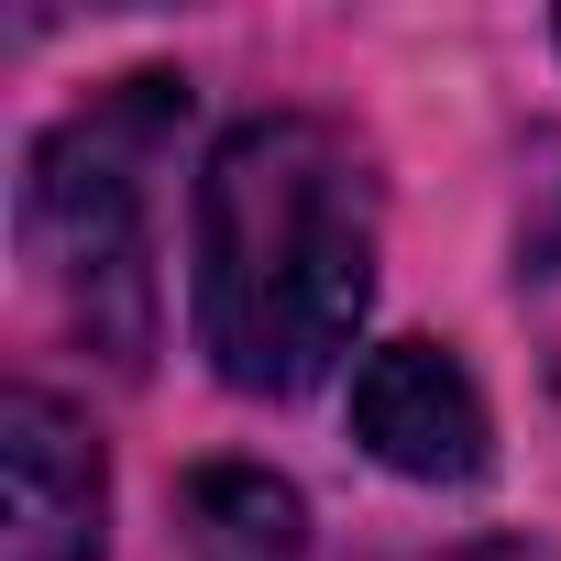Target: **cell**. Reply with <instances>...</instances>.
I'll return each instance as SVG.
<instances>
[{
    "mask_svg": "<svg viewBox=\"0 0 561 561\" xmlns=\"http://www.w3.org/2000/svg\"><path fill=\"white\" fill-rule=\"evenodd\" d=\"M375 298V176L320 111L242 122L198 176V353L242 397L320 386Z\"/></svg>",
    "mask_w": 561,
    "mask_h": 561,
    "instance_id": "6da1fadb",
    "label": "cell"
},
{
    "mask_svg": "<svg viewBox=\"0 0 561 561\" xmlns=\"http://www.w3.org/2000/svg\"><path fill=\"white\" fill-rule=\"evenodd\" d=\"M187 111L176 78H133L122 100L56 122L23 165V253L56 287L67 331L111 364L154 342V264H144V144Z\"/></svg>",
    "mask_w": 561,
    "mask_h": 561,
    "instance_id": "7a4b0ae2",
    "label": "cell"
},
{
    "mask_svg": "<svg viewBox=\"0 0 561 561\" xmlns=\"http://www.w3.org/2000/svg\"><path fill=\"white\" fill-rule=\"evenodd\" d=\"M111 550V473L67 397H0V561H100Z\"/></svg>",
    "mask_w": 561,
    "mask_h": 561,
    "instance_id": "3957f363",
    "label": "cell"
},
{
    "mask_svg": "<svg viewBox=\"0 0 561 561\" xmlns=\"http://www.w3.org/2000/svg\"><path fill=\"white\" fill-rule=\"evenodd\" d=\"M353 440L408 473V484H473L495 462V419H484V386L462 375V353L440 342H386L364 353L353 375Z\"/></svg>",
    "mask_w": 561,
    "mask_h": 561,
    "instance_id": "277c9868",
    "label": "cell"
},
{
    "mask_svg": "<svg viewBox=\"0 0 561 561\" xmlns=\"http://www.w3.org/2000/svg\"><path fill=\"white\" fill-rule=\"evenodd\" d=\"M187 561H309V506L264 462H198L176 495Z\"/></svg>",
    "mask_w": 561,
    "mask_h": 561,
    "instance_id": "5b68a950",
    "label": "cell"
},
{
    "mask_svg": "<svg viewBox=\"0 0 561 561\" xmlns=\"http://www.w3.org/2000/svg\"><path fill=\"white\" fill-rule=\"evenodd\" d=\"M517 298H528V320H539V342H550V375H561V176H550V198H539V220H528Z\"/></svg>",
    "mask_w": 561,
    "mask_h": 561,
    "instance_id": "8992f818",
    "label": "cell"
},
{
    "mask_svg": "<svg viewBox=\"0 0 561 561\" xmlns=\"http://www.w3.org/2000/svg\"><path fill=\"white\" fill-rule=\"evenodd\" d=\"M440 561H550L539 539H462V550H440Z\"/></svg>",
    "mask_w": 561,
    "mask_h": 561,
    "instance_id": "52a82bcc",
    "label": "cell"
}]
</instances>
